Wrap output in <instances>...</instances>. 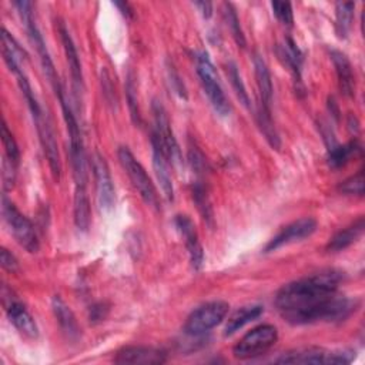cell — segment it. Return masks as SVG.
Instances as JSON below:
<instances>
[{"label":"cell","mask_w":365,"mask_h":365,"mask_svg":"<svg viewBox=\"0 0 365 365\" xmlns=\"http://www.w3.org/2000/svg\"><path fill=\"white\" fill-rule=\"evenodd\" d=\"M341 279V272L328 269L292 281L278 289L274 304L292 325L344 321L355 311L356 302L338 294Z\"/></svg>","instance_id":"1"},{"label":"cell","mask_w":365,"mask_h":365,"mask_svg":"<svg viewBox=\"0 0 365 365\" xmlns=\"http://www.w3.org/2000/svg\"><path fill=\"white\" fill-rule=\"evenodd\" d=\"M195 70L200 77L201 86L205 91L211 106L214 107V110L222 117L228 115L231 111V106L228 103V98H227L222 87H221L215 67L211 63V60L205 51H198L195 54Z\"/></svg>","instance_id":"2"},{"label":"cell","mask_w":365,"mask_h":365,"mask_svg":"<svg viewBox=\"0 0 365 365\" xmlns=\"http://www.w3.org/2000/svg\"><path fill=\"white\" fill-rule=\"evenodd\" d=\"M118 160H120L121 167L127 173L128 178L131 180L133 185L138 191L140 197L143 198V201L148 207H151L154 210H160V198H158L157 190H155L151 178L148 177L147 171L140 164V161L134 157V154L127 147H120L118 148Z\"/></svg>","instance_id":"3"},{"label":"cell","mask_w":365,"mask_h":365,"mask_svg":"<svg viewBox=\"0 0 365 365\" xmlns=\"http://www.w3.org/2000/svg\"><path fill=\"white\" fill-rule=\"evenodd\" d=\"M278 339V331L274 325L262 324L248 331L232 348L238 359H252L265 354Z\"/></svg>","instance_id":"4"},{"label":"cell","mask_w":365,"mask_h":365,"mask_svg":"<svg viewBox=\"0 0 365 365\" xmlns=\"http://www.w3.org/2000/svg\"><path fill=\"white\" fill-rule=\"evenodd\" d=\"M1 212L4 217L6 224L9 225L13 237L16 241L29 252L38 251V238L31 221L19 211V208L6 197L3 195L1 200Z\"/></svg>","instance_id":"5"},{"label":"cell","mask_w":365,"mask_h":365,"mask_svg":"<svg viewBox=\"0 0 365 365\" xmlns=\"http://www.w3.org/2000/svg\"><path fill=\"white\" fill-rule=\"evenodd\" d=\"M228 309L230 307L224 301H211L198 307L188 315L184 324V332L188 335H201L208 332L224 321Z\"/></svg>","instance_id":"6"},{"label":"cell","mask_w":365,"mask_h":365,"mask_svg":"<svg viewBox=\"0 0 365 365\" xmlns=\"http://www.w3.org/2000/svg\"><path fill=\"white\" fill-rule=\"evenodd\" d=\"M351 351H327L324 348H305L287 352L275 359L278 364H349Z\"/></svg>","instance_id":"7"},{"label":"cell","mask_w":365,"mask_h":365,"mask_svg":"<svg viewBox=\"0 0 365 365\" xmlns=\"http://www.w3.org/2000/svg\"><path fill=\"white\" fill-rule=\"evenodd\" d=\"M151 110H153L154 124H155L153 133L158 137L168 160L174 164H180L182 161L181 150H180V145H178V143L174 137L171 123H170V118L167 115V111H165L164 106L158 100H154L153 106H151Z\"/></svg>","instance_id":"8"},{"label":"cell","mask_w":365,"mask_h":365,"mask_svg":"<svg viewBox=\"0 0 365 365\" xmlns=\"http://www.w3.org/2000/svg\"><path fill=\"white\" fill-rule=\"evenodd\" d=\"M315 230L317 220L312 217H304L297 221H292L291 224L281 228V231L267 242V245L264 247V252H272L284 245L311 237L315 232Z\"/></svg>","instance_id":"9"},{"label":"cell","mask_w":365,"mask_h":365,"mask_svg":"<svg viewBox=\"0 0 365 365\" xmlns=\"http://www.w3.org/2000/svg\"><path fill=\"white\" fill-rule=\"evenodd\" d=\"M91 168L94 173L96 180V191H97V201L101 210H111L115 201V190L114 182L110 174V168L106 163V158L96 153L91 160Z\"/></svg>","instance_id":"10"},{"label":"cell","mask_w":365,"mask_h":365,"mask_svg":"<svg viewBox=\"0 0 365 365\" xmlns=\"http://www.w3.org/2000/svg\"><path fill=\"white\" fill-rule=\"evenodd\" d=\"M37 133H38V138H40V144L43 147L44 155L47 158L50 171L54 177V180H60V174H61V160H60V154H58V145L56 141V135L53 131V127L48 121V118L41 113L40 115L33 118Z\"/></svg>","instance_id":"11"},{"label":"cell","mask_w":365,"mask_h":365,"mask_svg":"<svg viewBox=\"0 0 365 365\" xmlns=\"http://www.w3.org/2000/svg\"><path fill=\"white\" fill-rule=\"evenodd\" d=\"M151 147H153V167H154L155 177L160 182L164 197L168 201H173L174 200V185H173V178H171V171H170V160H168L158 137L154 133H151Z\"/></svg>","instance_id":"12"},{"label":"cell","mask_w":365,"mask_h":365,"mask_svg":"<svg viewBox=\"0 0 365 365\" xmlns=\"http://www.w3.org/2000/svg\"><path fill=\"white\" fill-rule=\"evenodd\" d=\"M174 225L177 231L181 234V237L184 238V244L187 247L192 268L200 269L204 262V251L198 240V234L194 222L187 215H177L174 218Z\"/></svg>","instance_id":"13"},{"label":"cell","mask_w":365,"mask_h":365,"mask_svg":"<svg viewBox=\"0 0 365 365\" xmlns=\"http://www.w3.org/2000/svg\"><path fill=\"white\" fill-rule=\"evenodd\" d=\"M167 356L163 351L153 346L130 345L121 348L114 358L117 364H163Z\"/></svg>","instance_id":"14"},{"label":"cell","mask_w":365,"mask_h":365,"mask_svg":"<svg viewBox=\"0 0 365 365\" xmlns=\"http://www.w3.org/2000/svg\"><path fill=\"white\" fill-rule=\"evenodd\" d=\"M58 33H60L63 48L66 53V60L68 63L73 86L76 88V93H78V91L81 93L83 87H84V81H83V70H81V63H80L77 48H76L74 41H73L67 27L64 26V23H58Z\"/></svg>","instance_id":"15"},{"label":"cell","mask_w":365,"mask_h":365,"mask_svg":"<svg viewBox=\"0 0 365 365\" xmlns=\"http://www.w3.org/2000/svg\"><path fill=\"white\" fill-rule=\"evenodd\" d=\"M6 312L10 322L14 325V328L20 334L29 338H37L38 335L37 324L31 317V314L20 301H17L16 298H10V302L6 304Z\"/></svg>","instance_id":"16"},{"label":"cell","mask_w":365,"mask_h":365,"mask_svg":"<svg viewBox=\"0 0 365 365\" xmlns=\"http://www.w3.org/2000/svg\"><path fill=\"white\" fill-rule=\"evenodd\" d=\"M332 64L335 67L336 78H338V87L344 96H354L355 93V78H354V71L352 66L348 60V57L338 50H331L329 51Z\"/></svg>","instance_id":"17"},{"label":"cell","mask_w":365,"mask_h":365,"mask_svg":"<svg viewBox=\"0 0 365 365\" xmlns=\"http://www.w3.org/2000/svg\"><path fill=\"white\" fill-rule=\"evenodd\" d=\"M1 53L6 64L14 74L23 71L21 63L27 58V54L6 29L1 30Z\"/></svg>","instance_id":"18"},{"label":"cell","mask_w":365,"mask_h":365,"mask_svg":"<svg viewBox=\"0 0 365 365\" xmlns=\"http://www.w3.org/2000/svg\"><path fill=\"white\" fill-rule=\"evenodd\" d=\"M51 307H53V312L54 317L61 328V331L70 338V339H77L80 335V328L77 324V319L73 314V311L70 309V307L58 297L56 295L51 301Z\"/></svg>","instance_id":"19"},{"label":"cell","mask_w":365,"mask_h":365,"mask_svg":"<svg viewBox=\"0 0 365 365\" xmlns=\"http://www.w3.org/2000/svg\"><path fill=\"white\" fill-rule=\"evenodd\" d=\"M365 228V222H364V217H359L356 221H354L351 225L345 227L344 230L338 231L328 242L327 250L331 252H339L345 248H348L349 245H352L355 241H358V238L362 235Z\"/></svg>","instance_id":"20"},{"label":"cell","mask_w":365,"mask_h":365,"mask_svg":"<svg viewBox=\"0 0 365 365\" xmlns=\"http://www.w3.org/2000/svg\"><path fill=\"white\" fill-rule=\"evenodd\" d=\"M254 68H255L258 93H259V103L271 110L272 94H274L272 80H271V74H269V70H268L265 61L258 54L254 56Z\"/></svg>","instance_id":"21"},{"label":"cell","mask_w":365,"mask_h":365,"mask_svg":"<svg viewBox=\"0 0 365 365\" xmlns=\"http://www.w3.org/2000/svg\"><path fill=\"white\" fill-rule=\"evenodd\" d=\"M74 224L80 231H87L91 221L90 200L86 185H76L74 188Z\"/></svg>","instance_id":"22"},{"label":"cell","mask_w":365,"mask_h":365,"mask_svg":"<svg viewBox=\"0 0 365 365\" xmlns=\"http://www.w3.org/2000/svg\"><path fill=\"white\" fill-rule=\"evenodd\" d=\"M262 307L261 305H245L238 308L237 311H234L225 324V335H232L234 332H237L238 329H241L245 324L257 319L261 314H262Z\"/></svg>","instance_id":"23"},{"label":"cell","mask_w":365,"mask_h":365,"mask_svg":"<svg viewBox=\"0 0 365 365\" xmlns=\"http://www.w3.org/2000/svg\"><path fill=\"white\" fill-rule=\"evenodd\" d=\"M255 118H257V124H258L261 133L264 134L265 140L268 141V144L272 148L278 150L279 145H281V140H279V135L275 130V125H274V121H272V117H271V110L267 108L265 106H262L258 101V108H257Z\"/></svg>","instance_id":"24"},{"label":"cell","mask_w":365,"mask_h":365,"mask_svg":"<svg viewBox=\"0 0 365 365\" xmlns=\"http://www.w3.org/2000/svg\"><path fill=\"white\" fill-rule=\"evenodd\" d=\"M361 150L359 144L356 141H349L344 145L334 144L328 148V164L331 168H339L344 167L355 153Z\"/></svg>","instance_id":"25"},{"label":"cell","mask_w":365,"mask_h":365,"mask_svg":"<svg viewBox=\"0 0 365 365\" xmlns=\"http://www.w3.org/2000/svg\"><path fill=\"white\" fill-rule=\"evenodd\" d=\"M354 3H336L335 7V30L338 37L345 38L351 30L354 19Z\"/></svg>","instance_id":"26"},{"label":"cell","mask_w":365,"mask_h":365,"mask_svg":"<svg viewBox=\"0 0 365 365\" xmlns=\"http://www.w3.org/2000/svg\"><path fill=\"white\" fill-rule=\"evenodd\" d=\"M281 57L285 60L288 67L291 68L295 80L299 83L301 81V64H302V53L297 47L292 38H287L285 44L282 46V53Z\"/></svg>","instance_id":"27"},{"label":"cell","mask_w":365,"mask_h":365,"mask_svg":"<svg viewBox=\"0 0 365 365\" xmlns=\"http://www.w3.org/2000/svg\"><path fill=\"white\" fill-rule=\"evenodd\" d=\"M224 19H225L227 26L231 30V34H232L234 40L237 41V44L241 47H245V36L241 30L240 19H238L232 4H230V3H224Z\"/></svg>","instance_id":"28"},{"label":"cell","mask_w":365,"mask_h":365,"mask_svg":"<svg viewBox=\"0 0 365 365\" xmlns=\"http://www.w3.org/2000/svg\"><path fill=\"white\" fill-rule=\"evenodd\" d=\"M1 141H3V147H4V153H6V160L17 167L19 161H20V150H19L17 143H16L11 131L9 130L6 121H3V124H1Z\"/></svg>","instance_id":"29"},{"label":"cell","mask_w":365,"mask_h":365,"mask_svg":"<svg viewBox=\"0 0 365 365\" xmlns=\"http://www.w3.org/2000/svg\"><path fill=\"white\" fill-rule=\"evenodd\" d=\"M227 68H228L230 81H231V84H232V88H234V91H235L237 97L240 98V101H241L245 107H248V106H250V96H248V93H247V90H245V86H244V83H242V78H241V76H240V71H238L235 63L230 61L228 66H227Z\"/></svg>","instance_id":"30"},{"label":"cell","mask_w":365,"mask_h":365,"mask_svg":"<svg viewBox=\"0 0 365 365\" xmlns=\"http://www.w3.org/2000/svg\"><path fill=\"white\" fill-rule=\"evenodd\" d=\"M192 198H194V201L197 204V208L201 212L202 218L205 221L211 222L212 221V210H211V205H210L205 188L201 184H195L194 185V188H192Z\"/></svg>","instance_id":"31"},{"label":"cell","mask_w":365,"mask_h":365,"mask_svg":"<svg viewBox=\"0 0 365 365\" xmlns=\"http://www.w3.org/2000/svg\"><path fill=\"white\" fill-rule=\"evenodd\" d=\"M338 190L342 194L346 195H364V171H358L356 174H354L352 177L346 178L345 181H342L338 187Z\"/></svg>","instance_id":"32"},{"label":"cell","mask_w":365,"mask_h":365,"mask_svg":"<svg viewBox=\"0 0 365 365\" xmlns=\"http://www.w3.org/2000/svg\"><path fill=\"white\" fill-rule=\"evenodd\" d=\"M125 96H127V101H128V108L131 113V118L134 121V124L140 125L141 123V117H140V110H138V101H137V91H135V84L133 80V76L128 74L127 76V83H125Z\"/></svg>","instance_id":"33"},{"label":"cell","mask_w":365,"mask_h":365,"mask_svg":"<svg viewBox=\"0 0 365 365\" xmlns=\"http://www.w3.org/2000/svg\"><path fill=\"white\" fill-rule=\"evenodd\" d=\"M272 13L274 16L285 26H291L294 21V14H292V7L287 1H272L271 3Z\"/></svg>","instance_id":"34"},{"label":"cell","mask_w":365,"mask_h":365,"mask_svg":"<svg viewBox=\"0 0 365 365\" xmlns=\"http://www.w3.org/2000/svg\"><path fill=\"white\" fill-rule=\"evenodd\" d=\"M0 261H1V267L9 272H16L19 268V262H17L16 257L6 248H1Z\"/></svg>","instance_id":"35"},{"label":"cell","mask_w":365,"mask_h":365,"mask_svg":"<svg viewBox=\"0 0 365 365\" xmlns=\"http://www.w3.org/2000/svg\"><path fill=\"white\" fill-rule=\"evenodd\" d=\"M190 163L192 165V168L195 170V173H202L205 170V158L201 154L200 150H197L195 147L190 148Z\"/></svg>","instance_id":"36"},{"label":"cell","mask_w":365,"mask_h":365,"mask_svg":"<svg viewBox=\"0 0 365 365\" xmlns=\"http://www.w3.org/2000/svg\"><path fill=\"white\" fill-rule=\"evenodd\" d=\"M168 73H170V83H171V87L175 90V93L182 97V98H187V91H185V87L182 84V80L180 78L178 73L174 70V67H170L168 68Z\"/></svg>","instance_id":"37"},{"label":"cell","mask_w":365,"mask_h":365,"mask_svg":"<svg viewBox=\"0 0 365 365\" xmlns=\"http://www.w3.org/2000/svg\"><path fill=\"white\" fill-rule=\"evenodd\" d=\"M194 6L201 11L202 17H205V19L211 17V14H212V3H210V1H195Z\"/></svg>","instance_id":"38"},{"label":"cell","mask_w":365,"mask_h":365,"mask_svg":"<svg viewBox=\"0 0 365 365\" xmlns=\"http://www.w3.org/2000/svg\"><path fill=\"white\" fill-rule=\"evenodd\" d=\"M114 6L118 7L120 11H121V14L125 16L127 19H131V17H133V10H131V7H130L128 3H125V1H123V3H121V1H115Z\"/></svg>","instance_id":"39"}]
</instances>
